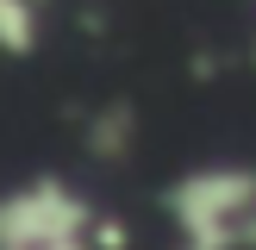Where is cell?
I'll return each instance as SVG.
<instances>
[{"instance_id":"cell-1","label":"cell","mask_w":256,"mask_h":250,"mask_svg":"<svg viewBox=\"0 0 256 250\" xmlns=\"http://www.w3.org/2000/svg\"><path fill=\"white\" fill-rule=\"evenodd\" d=\"M175 238L194 250H238L256 219V162H200L162 188Z\"/></svg>"},{"instance_id":"cell-2","label":"cell","mask_w":256,"mask_h":250,"mask_svg":"<svg viewBox=\"0 0 256 250\" xmlns=\"http://www.w3.org/2000/svg\"><path fill=\"white\" fill-rule=\"evenodd\" d=\"M100 225L94 200L82 188H69L62 175H32V182L0 194V250H50L75 244Z\"/></svg>"},{"instance_id":"cell-3","label":"cell","mask_w":256,"mask_h":250,"mask_svg":"<svg viewBox=\"0 0 256 250\" xmlns=\"http://www.w3.org/2000/svg\"><path fill=\"white\" fill-rule=\"evenodd\" d=\"M44 38V0H0V56H32Z\"/></svg>"},{"instance_id":"cell-4","label":"cell","mask_w":256,"mask_h":250,"mask_svg":"<svg viewBox=\"0 0 256 250\" xmlns=\"http://www.w3.org/2000/svg\"><path fill=\"white\" fill-rule=\"evenodd\" d=\"M50 250H94V244H88V238H75V244H50Z\"/></svg>"},{"instance_id":"cell-5","label":"cell","mask_w":256,"mask_h":250,"mask_svg":"<svg viewBox=\"0 0 256 250\" xmlns=\"http://www.w3.org/2000/svg\"><path fill=\"white\" fill-rule=\"evenodd\" d=\"M250 62H256V38H250Z\"/></svg>"},{"instance_id":"cell-6","label":"cell","mask_w":256,"mask_h":250,"mask_svg":"<svg viewBox=\"0 0 256 250\" xmlns=\"http://www.w3.org/2000/svg\"><path fill=\"white\" fill-rule=\"evenodd\" d=\"M175 250H194V244H175Z\"/></svg>"}]
</instances>
